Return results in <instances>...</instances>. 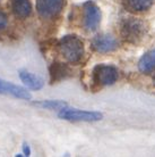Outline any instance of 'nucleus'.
<instances>
[{"mask_svg":"<svg viewBox=\"0 0 155 157\" xmlns=\"http://www.w3.org/2000/svg\"><path fill=\"white\" fill-rule=\"evenodd\" d=\"M22 148H23V154L25 156H31V148H30V145L27 142H23V147Z\"/></svg>","mask_w":155,"mask_h":157,"instance_id":"dca6fc26","label":"nucleus"},{"mask_svg":"<svg viewBox=\"0 0 155 157\" xmlns=\"http://www.w3.org/2000/svg\"><path fill=\"white\" fill-rule=\"evenodd\" d=\"M18 75H20L22 82L24 83V86H27L31 90H40L44 86V81H43L42 78H40L36 74H33V73L26 71V70H20Z\"/></svg>","mask_w":155,"mask_h":157,"instance_id":"9d476101","label":"nucleus"},{"mask_svg":"<svg viewBox=\"0 0 155 157\" xmlns=\"http://www.w3.org/2000/svg\"><path fill=\"white\" fill-rule=\"evenodd\" d=\"M118 70L113 65L100 64L93 70V81L100 86H112L118 80Z\"/></svg>","mask_w":155,"mask_h":157,"instance_id":"20e7f679","label":"nucleus"},{"mask_svg":"<svg viewBox=\"0 0 155 157\" xmlns=\"http://www.w3.org/2000/svg\"><path fill=\"white\" fill-rule=\"evenodd\" d=\"M0 94L12 96L14 98L22 99V100H31L32 99V94L25 88L14 84L9 81H6L4 78H0Z\"/></svg>","mask_w":155,"mask_h":157,"instance_id":"0eeeda50","label":"nucleus"},{"mask_svg":"<svg viewBox=\"0 0 155 157\" xmlns=\"http://www.w3.org/2000/svg\"><path fill=\"white\" fill-rule=\"evenodd\" d=\"M12 9L16 17L18 18H26L32 12V5L30 0H13Z\"/></svg>","mask_w":155,"mask_h":157,"instance_id":"9b49d317","label":"nucleus"},{"mask_svg":"<svg viewBox=\"0 0 155 157\" xmlns=\"http://www.w3.org/2000/svg\"><path fill=\"white\" fill-rule=\"evenodd\" d=\"M49 73H50V83L53 84V83L60 82L62 80L69 78L71 75V70L67 64L56 62V63L51 64Z\"/></svg>","mask_w":155,"mask_h":157,"instance_id":"1a4fd4ad","label":"nucleus"},{"mask_svg":"<svg viewBox=\"0 0 155 157\" xmlns=\"http://www.w3.org/2000/svg\"><path fill=\"white\" fill-rule=\"evenodd\" d=\"M84 8V28L87 31H95L101 23V10L93 1H87Z\"/></svg>","mask_w":155,"mask_h":157,"instance_id":"423d86ee","label":"nucleus"},{"mask_svg":"<svg viewBox=\"0 0 155 157\" xmlns=\"http://www.w3.org/2000/svg\"><path fill=\"white\" fill-rule=\"evenodd\" d=\"M65 0H36V10L43 18H52L58 16L65 7Z\"/></svg>","mask_w":155,"mask_h":157,"instance_id":"39448f33","label":"nucleus"},{"mask_svg":"<svg viewBox=\"0 0 155 157\" xmlns=\"http://www.w3.org/2000/svg\"><path fill=\"white\" fill-rule=\"evenodd\" d=\"M8 25V17L6 15V13L2 12L1 9H0V31L1 30H5V29L7 28Z\"/></svg>","mask_w":155,"mask_h":157,"instance_id":"2eb2a0df","label":"nucleus"},{"mask_svg":"<svg viewBox=\"0 0 155 157\" xmlns=\"http://www.w3.org/2000/svg\"><path fill=\"white\" fill-rule=\"evenodd\" d=\"M91 46L96 52L100 54H106L111 51L116 50L118 48V42L117 40L110 34H101V36H94Z\"/></svg>","mask_w":155,"mask_h":157,"instance_id":"6e6552de","label":"nucleus"},{"mask_svg":"<svg viewBox=\"0 0 155 157\" xmlns=\"http://www.w3.org/2000/svg\"><path fill=\"white\" fill-rule=\"evenodd\" d=\"M154 84H155V78H154Z\"/></svg>","mask_w":155,"mask_h":157,"instance_id":"f3484780","label":"nucleus"},{"mask_svg":"<svg viewBox=\"0 0 155 157\" xmlns=\"http://www.w3.org/2000/svg\"><path fill=\"white\" fill-rule=\"evenodd\" d=\"M121 36L127 42L138 43L146 34V26L143 21L134 17L124 18L120 26Z\"/></svg>","mask_w":155,"mask_h":157,"instance_id":"f03ea898","label":"nucleus"},{"mask_svg":"<svg viewBox=\"0 0 155 157\" xmlns=\"http://www.w3.org/2000/svg\"><path fill=\"white\" fill-rule=\"evenodd\" d=\"M58 48L63 58L71 64L79 63L84 56V43L74 34H68L61 38Z\"/></svg>","mask_w":155,"mask_h":157,"instance_id":"f257e3e1","label":"nucleus"},{"mask_svg":"<svg viewBox=\"0 0 155 157\" xmlns=\"http://www.w3.org/2000/svg\"><path fill=\"white\" fill-rule=\"evenodd\" d=\"M58 117L69 122H96L102 120V114L99 112L68 108L66 106L60 109L58 113Z\"/></svg>","mask_w":155,"mask_h":157,"instance_id":"7ed1b4c3","label":"nucleus"},{"mask_svg":"<svg viewBox=\"0 0 155 157\" xmlns=\"http://www.w3.org/2000/svg\"><path fill=\"white\" fill-rule=\"evenodd\" d=\"M33 105L40 107L42 109L49 110H60L63 107L67 106V102L63 100H41V101H34Z\"/></svg>","mask_w":155,"mask_h":157,"instance_id":"4468645a","label":"nucleus"},{"mask_svg":"<svg viewBox=\"0 0 155 157\" xmlns=\"http://www.w3.org/2000/svg\"><path fill=\"white\" fill-rule=\"evenodd\" d=\"M138 68L142 73H150L155 70V48L145 52L138 62Z\"/></svg>","mask_w":155,"mask_h":157,"instance_id":"f8f14e48","label":"nucleus"},{"mask_svg":"<svg viewBox=\"0 0 155 157\" xmlns=\"http://www.w3.org/2000/svg\"><path fill=\"white\" fill-rule=\"evenodd\" d=\"M154 0H122L124 6L130 12H144L151 7Z\"/></svg>","mask_w":155,"mask_h":157,"instance_id":"ddd939ff","label":"nucleus"}]
</instances>
